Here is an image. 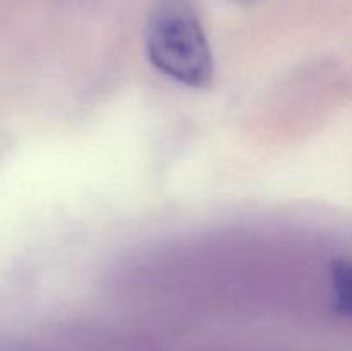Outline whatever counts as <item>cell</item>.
Wrapping results in <instances>:
<instances>
[{"label":"cell","instance_id":"cell-2","mask_svg":"<svg viewBox=\"0 0 352 351\" xmlns=\"http://www.w3.org/2000/svg\"><path fill=\"white\" fill-rule=\"evenodd\" d=\"M333 303L340 315L352 320V260L337 258L330 264Z\"/></svg>","mask_w":352,"mask_h":351},{"label":"cell","instance_id":"cell-1","mask_svg":"<svg viewBox=\"0 0 352 351\" xmlns=\"http://www.w3.org/2000/svg\"><path fill=\"white\" fill-rule=\"evenodd\" d=\"M146 54L162 74L181 85L206 88L212 83V48L198 14L184 0H165L153 10Z\"/></svg>","mask_w":352,"mask_h":351}]
</instances>
